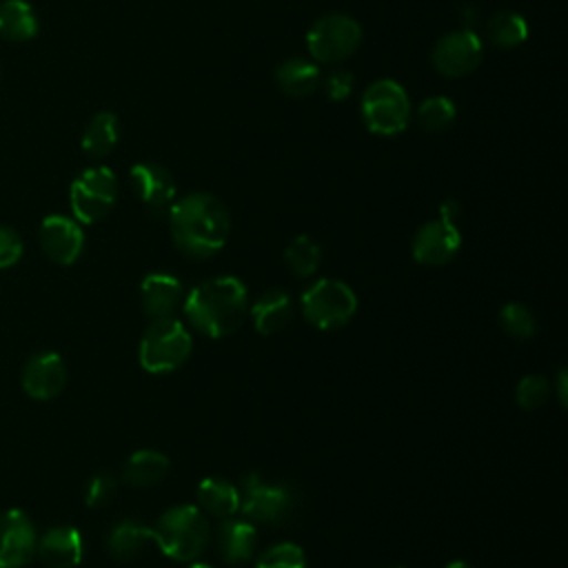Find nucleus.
<instances>
[{
    "label": "nucleus",
    "mask_w": 568,
    "mask_h": 568,
    "mask_svg": "<svg viewBox=\"0 0 568 568\" xmlns=\"http://www.w3.org/2000/svg\"><path fill=\"white\" fill-rule=\"evenodd\" d=\"M320 67L311 58L293 55L275 69V82L291 98H306L320 89Z\"/></svg>",
    "instance_id": "nucleus-22"
},
{
    "label": "nucleus",
    "mask_w": 568,
    "mask_h": 568,
    "mask_svg": "<svg viewBox=\"0 0 568 568\" xmlns=\"http://www.w3.org/2000/svg\"><path fill=\"white\" fill-rule=\"evenodd\" d=\"M120 138V122L118 115L111 111H98L84 126L80 146L89 158H104L109 155Z\"/></svg>",
    "instance_id": "nucleus-24"
},
{
    "label": "nucleus",
    "mask_w": 568,
    "mask_h": 568,
    "mask_svg": "<svg viewBox=\"0 0 568 568\" xmlns=\"http://www.w3.org/2000/svg\"><path fill=\"white\" fill-rule=\"evenodd\" d=\"M566 386H568V373H566V368H559V373L555 377V388H557V399L561 406H566V397H568Z\"/></svg>",
    "instance_id": "nucleus-37"
},
{
    "label": "nucleus",
    "mask_w": 568,
    "mask_h": 568,
    "mask_svg": "<svg viewBox=\"0 0 568 568\" xmlns=\"http://www.w3.org/2000/svg\"><path fill=\"white\" fill-rule=\"evenodd\" d=\"M169 457L153 448L135 450L122 466V479L124 484L133 488H151L160 484L169 473Z\"/></svg>",
    "instance_id": "nucleus-23"
},
{
    "label": "nucleus",
    "mask_w": 568,
    "mask_h": 568,
    "mask_svg": "<svg viewBox=\"0 0 568 568\" xmlns=\"http://www.w3.org/2000/svg\"><path fill=\"white\" fill-rule=\"evenodd\" d=\"M359 113L362 122L371 133L397 135L408 126L410 98L399 82L382 78L364 89L359 100Z\"/></svg>",
    "instance_id": "nucleus-5"
},
{
    "label": "nucleus",
    "mask_w": 568,
    "mask_h": 568,
    "mask_svg": "<svg viewBox=\"0 0 568 568\" xmlns=\"http://www.w3.org/2000/svg\"><path fill=\"white\" fill-rule=\"evenodd\" d=\"M182 311L189 324L213 339L235 333L248 315V291L235 275L200 282L184 293Z\"/></svg>",
    "instance_id": "nucleus-2"
},
{
    "label": "nucleus",
    "mask_w": 568,
    "mask_h": 568,
    "mask_svg": "<svg viewBox=\"0 0 568 568\" xmlns=\"http://www.w3.org/2000/svg\"><path fill=\"white\" fill-rule=\"evenodd\" d=\"M129 184L135 197L151 211L164 213L175 202V180L171 171L158 162H138L129 171Z\"/></svg>",
    "instance_id": "nucleus-13"
},
{
    "label": "nucleus",
    "mask_w": 568,
    "mask_h": 568,
    "mask_svg": "<svg viewBox=\"0 0 568 568\" xmlns=\"http://www.w3.org/2000/svg\"><path fill=\"white\" fill-rule=\"evenodd\" d=\"M36 555L49 568H75L82 561V535L73 526H53L38 537Z\"/></svg>",
    "instance_id": "nucleus-17"
},
{
    "label": "nucleus",
    "mask_w": 568,
    "mask_h": 568,
    "mask_svg": "<svg viewBox=\"0 0 568 568\" xmlns=\"http://www.w3.org/2000/svg\"><path fill=\"white\" fill-rule=\"evenodd\" d=\"M322 262L320 244L308 235L293 237L284 248V264L295 277H311Z\"/></svg>",
    "instance_id": "nucleus-27"
},
{
    "label": "nucleus",
    "mask_w": 568,
    "mask_h": 568,
    "mask_svg": "<svg viewBox=\"0 0 568 568\" xmlns=\"http://www.w3.org/2000/svg\"><path fill=\"white\" fill-rule=\"evenodd\" d=\"M118 200V178L109 166L84 169L69 186L71 213L80 224L100 222L111 213Z\"/></svg>",
    "instance_id": "nucleus-8"
},
{
    "label": "nucleus",
    "mask_w": 568,
    "mask_h": 568,
    "mask_svg": "<svg viewBox=\"0 0 568 568\" xmlns=\"http://www.w3.org/2000/svg\"><path fill=\"white\" fill-rule=\"evenodd\" d=\"M195 501L206 517L220 521L240 513V490L222 477H204L195 488Z\"/></svg>",
    "instance_id": "nucleus-21"
},
{
    "label": "nucleus",
    "mask_w": 568,
    "mask_h": 568,
    "mask_svg": "<svg viewBox=\"0 0 568 568\" xmlns=\"http://www.w3.org/2000/svg\"><path fill=\"white\" fill-rule=\"evenodd\" d=\"M462 248V231L457 222L435 217L422 224L413 235V257L424 266H444Z\"/></svg>",
    "instance_id": "nucleus-11"
},
{
    "label": "nucleus",
    "mask_w": 568,
    "mask_h": 568,
    "mask_svg": "<svg viewBox=\"0 0 568 568\" xmlns=\"http://www.w3.org/2000/svg\"><path fill=\"white\" fill-rule=\"evenodd\" d=\"M499 326L515 339H528L537 333V320L521 302H508L499 308Z\"/></svg>",
    "instance_id": "nucleus-29"
},
{
    "label": "nucleus",
    "mask_w": 568,
    "mask_h": 568,
    "mask_svg": "<svg viewBox=\"0 0 568 568\" xmlns=\"http://www.w3.org/2000/svg\"><path fill=\"white\" fill-rule=\"evenodd\" d=\"M38 535L27 513L11 508L0 513V568H22L36 555Z\"/></svg>",
    "instance_id": "nucleus-12"
},
{
    "label": "nucleus",
    "mask_w": 568,
    "mask_h": 568,
    "mask_svg": "<svg viewBox=\"0 0 568 568\" xmlns=\"http://www.w3.org/2000/svg\"><path fill=\"white\" fill-rule=\"evenodd\" d=\"M104 544L113 559L131 561L153 544V528L138 519H122L111 526Z\"/></svg>",
    "instance_id": "nucleus-20"
},
{
    "label": "nucleus",
    "mask_w": 568,
    "mask_h": 568,
    "mask_svg": "<svg viewBox=\"0 0 568 568\" xmlns=\"http://www.w3.org/2000/svg\"><path fill=\"white\" fill-rule=\"evenodd\" d=\"M248 313L260 335H275L288 326L293 317V302L284 288H268L253 300Z\"/></svg>",
    "instance_id": "nucleus-19"
},
{
    "label": "nucleus",
    "mask_w": 568,
    "mask_h": 568,
    "mask_svg": "<svg viewBox=\"0 0 568 568\" xmlns=\"http://www.w3.org/2000/svg\"><path fill=\"white\" fill-rule=\"evenodd\" d=\"M353 84H355V78L348 69L344 67H333L328 69L324 75H320V87L324 91V95L331 100V102H342L346 100L351 93H353Z\"/></svg>",
    "instance_id": "nucleus-32"
},
{
    "label": "nucleus",
    "mask_w": 568,
    "mask_h": 568,
    "mask_svg": "<svg viewBox=\"0 0 568 568\" xmlns=\"http://www.w3.org/2000/svg\"><path fill=\"white\" fill-rule=\"evenodd\" d=\"M300 306L304 320L311 326L320 331H333L346 326L353 320L357 311V295L346 282L322 277L302 293Z\"/></svg>",
    "instance_id": "nucleus-6"
},
{
    "label": "nucleus",
    "mask_w": 568,
    "mask_h": 568,
    "mask_svg": "<svg viewBox=\"0 0 568 568\" xmlns=\"http://www.w3.org/2000/svg\"><path fill=\"white\" fill-rule=\"evenodd\" d=\"M215 548L222 561L231 566L253 559L257 548V528L248 519H222L215 530Z\"/></svg>",
    "instance_id": "nucleus-18"
},
{
    "label": "nucleus",
    "mask_w": 568,
    "mask_h": 568,
    "mask_svg": "<svg viewBox=\"0 0 568 568\" xmlns=\"http://www.w3.org/2000/svg\"><path fill=\"white\" fill-rule=\"evenodd\" d=\"M189 568H211V566H209V564H202V561H191Z\"/></svg>",
    "instance_id": "nucleus-39"
},
{
    "label": "nucleus",
    "mask_w": 568,
    "mask_h": 568,
    "mask_svg": "<svg viewBox=\"0 0 568 568\" xmlns=\"http://www.w3.org/2000/svg\"><path fill=\"white\" fill-rule=\"evenodd\" d=\"M255 568H306V552L293 541H277L257 555Z\"/></svg>",
    "instance_id": "nucleus-30"
},
{
    "label": "nucleus",
    "mask_w": 568,
    "mask_h": 568,
    "mask_svg": "<svg viewBox=\"0 0 568 568\" xmlns=\"http://www.w3.org/2000/svg\"><path fill=\"white\" fill-rule=\"evenodd\" d=\"M486 36L495 47L515 49L528 38V22L517 11H497L486 20Z\"/></svg>",
    "instance_id": "nucleus-26"
},
{
    "label": "nucleus",
    "mask_w": 568,
    "mask_h": 568,
    "mask_svg": "<svg viewBox=\"0 0 568 568\" xmlns=\"http://www.w3.org/2000/svg\"><path fill=\"white\" fill-rule=\"evenodd\" d=\"M153 528V544L173 561L191 564L204 555L211 541L209 517L195 504L166 508Z\"/></svg>",
    "instance_id": "nucleus-3"
},
{
    "label": "nucleus",
    "mask_w": 568,
    "mask_h": 568,
    "mask_svg": "<svg viewBox=\"0 0 568 568\" xmlns=\"http://www.w3.org/2000/svg\"><path fill=\"white\" fill-rule=\"evenodd\" d=\"M240 513L253 524H282L295 508V493L284 484L262 479L257 473L242 477Z\"/></svg>",
    "instance_id": "nucleus-9"
},
{
    "label": "nucleus",
    "mask_w": 568,
    "mask_h": 568,
    "mask_svg": "<svg viewBox=\"0 0 568 568\" xmlns=\"http://www.w3.org/2000/svg\"><path fill=\"white\" fill-rule=\"evenodd\" d=\"M457 111H455V102L446 95H430L426 100H422V104L417 106V122L422 129L426 131H444L453 124Z\"/></svg>",
    "instance_id": "nucleus-28"
},
{
    "label": "nucleus",
    "mask_w": 568,
    "mask_h": 568,
    "mask_svg": "<svg viewBox=\"0 0 568 568\" xmlns=\"http://www.w3.org/2000/svg\"><path fill=\"white\" fill-rule=\"evenodd\" d=\"M193 351V337L189 328L175 320H151L138 346V362L146 373L164 375L180 368Z\"/></svg>",
    "instance_id": "nucleus-4"
},
{
    "label": "nucleus",
    "mask_w": 568,
    "mask_h": 568,
    "mask_svg": "<svg viewBox=\"0 0 568 568\" xmlns=\"http://www.w3.org/2000/svg\"><path fill=\"white\" fill-rule=\"evenodd\" d=\"M67 384V366L58 353H36L22 371V388L33 399H53Z\"/></svg>",
    "instance_id": "nucleus-15"
},
{
    "label": "nucleus",
    "mask_w": 568,
    "mask_h": 568,
    "mask_svg": "<svg viewBox=\"0 0 568 568\" xmlns=\"http://www.w3.org/2000/svg\"><path fill=\"white\" fill-rule=\"evenodd\" d=\"M395 568H399V566H395Z\"/></svg>",
    "instance_id": "nucleus-40"
},
{
    "label": "nucleus",
    "mask_w": 568,
    "mask_h": 568,
    "mask_svg": "<svg viewBox=\"0 0 568 568\" xmlns=\"http://www.w3.org/2000/svg\"><path fill=\"white\" fill-rule=\"evenodd\" d=\"M22 237L11 229L0 224V268L13 266L22 257Z\"/></svg>",
    "instance_id": "nucleus-34"
},
{
    "label": "nucleus",
    "mask_w": 568,
    "mask_h": 568,
    "mask_svg": "<svg viewBox=\"0 0 568 568\" xmlns=\"http://www.w3.org/2000/svg\"><path fill=\"white\" fill-rule=\"evenodd\" d=\"M550 384L544 375H524L515 386V402L524 410H537L548 402Z\"/></svg>",
    "instance_id": "nucleus-31"
},
{
    "label": "nucleus",
    "mask_w": 568,
    "mask_h": 568,
    "mask_svg": "<svg viewBox=\"0 0 568 568\" xmlns=\"http://www.w3.org/2000/svg\"><path fill=\"white\" fill-rule=\"evenodd\" d=\"M462 18H464V22H462V29L475 31V27L479 24V18H481V13H479V9H475V7H466V9H462Z\"/></svg>",
    "instance_id": "nucleus-36"
},
{
    "label": "nucleus",
    "mask_w": 568,
    "mask_h": 568,
    "mask_svg": "<svg viewBox=\"0 0 568 568\" xmlns=\"http://www.w3.org/2000/svg\"><path fill=\"white\" fill-rule=\"evenodd\" d=\"M115 490H118V481L111 473H106V470L95 473L84 488V504L89 508L106 506L115 497Z\"/></svg>",
    "instance_id": "nucleus-33"
},
{
    "label": "nucleus",
    "mask_w": 568,
    "mask_h": 568,
    "mask_svg": "<svg viewBox=\"0 0 568 568\" xmlns=\"http://www.w3.org/2000/svg\"><path fill=\"white\" fill-rule=\"evenodd\" d=\"M40 24L33 7L27 0L0 2V36L11 42H27L36 38Z\"/></svg>",
    "instance_id": "nucleus-25"
},
{
    "label": "nucleus",
    "mask_w": 568,
    "mask_h": 568,
    "mask_svg": "<svg viewBox=\"0 0 568 568\" xmlns=\"http://www.w3.org/2000/svg\"><path fill=\"white\" fill-rule=\"evenodd\" d=\"M362 42V27L346 13H326L306 31V51L313 62L339 64L348 60Z\"/></svg>",
    "instance_id": "nucleus-7"
},
{
    "label": "nucleus",
    "mask_w": 568,
    "mask_h": 568,
    "mask_svg": "<svg viewBox=\"0 0 568 568\" xmlns=\"http://www.w3.org/2000/svg\"><path fill=\"white\" fill-rule=\"evenodd\" d=\"M166 213L175 248L191 260L215 255L231 235V213L213 193H186Z\"/></svg>",
    "instance_id": "nucleus-1"
},
{
    "label": "nucleus",
    "mask_w": 568,
    "mask_h": 568,
    "mask_svg": "<svg viewBox=\"0 0 568 568\" xmlns=\"http://www.w3.org/2000/svg\"><path fill=\"white\" fill-rule=\"evenodd\" d=\"M40 246L47 257L55 264H73L84 248V233L75 217L69 215H47L40 224Z\"/></svg>",
    "instance_id": "nucleus-14"
},
{
    "label": "nucleus",
    "mask_w": 568,
    "mask_h": 568,
    "mask_svg": "<svg viewBox=\"0 0 568 568\" xmlns=\"http://www.w3.org/2000/svg\"><path fill=\"white\" fill-rule=\"evenodd\" d=\"M140 302L151 320L173 317L184 302V286L169 273H149L140 282Z\"/></svg>",
    "instance_id": "nucleus-16"
},
{
    "label": "nucleus",
    "mask_w": 568,
    "mask_h": 568,
    "mask_svg": "<svg viewBox=\"0 0 568 568\" xmlns=\"http://www.w3.org/2000/svg\"><path fill=\"white\" fill-rule=\"evenodd\" d=\"M444 568H475V566H470L468 561H462V559H455V561H450V564H446Z\"/></svg>",
    "instance_id": "nucleus-38"
},
{
    "label": "nucleus",
    "mask_w": 568,
    "mask_h": 568,
    "mask_svg": "<svg viewBox=\"0 0 568 568\" xmlns=\"http://www.w3.org/2000/svg\"><path fill=\"white\" fill-rule=\"evenodd\" d=\"M462 215V204L457 200H444L439 204V217L448 220V222H457V217Z\"/></svg>",
    "instance_id": "nucleus-35"
},
{
    "label": "nucleus",
    "mask_w": 568,
    "mask_h": 568,
    "mask_svg": "<svg viewBox=\"0 0 568 568\" xmlns=\"http://www.w3.org/2000/svg\"><path fill=\"white\" fill-rule=\"evenodd\" d=\"M481 53H484V44L477 31L457 29L442 36L435 42L430 51V62L439 75L462 78L473 73L479 67Z\"/></svg>",
    "instance_id": "nucleus-10"
}]
</instances>
